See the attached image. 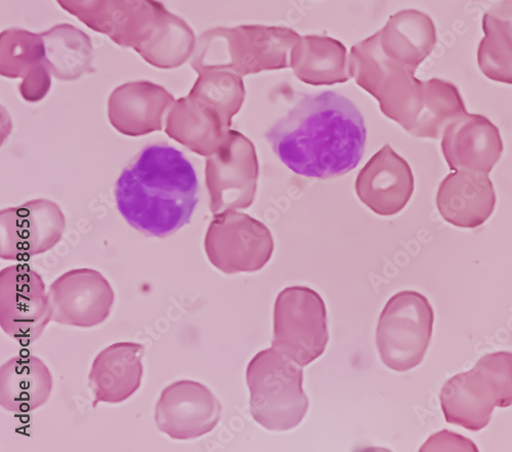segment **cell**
Instances as JSON below:
<instances>
[{
    "label": "cell",
    "mask_w": 512,
    "mask_h": 452,
    "mask_svg": "<svg viewBox=\"0 0 512 452\" xmlns=\"http://www.w3.org/2000/svg\"><path fill=\"white\" fill-rule=\"evenodd\" d=\"M266 139L285 166L298 176L330 179L355 170L367 139L364 118L343 95H309L267 132Z\"/></svg>",
    "instance_id": "6da1fadb"
},
{
    "label": "cell",
    "mask_w": 512,
    "mask_h": 452,
    "mask_svg": "<svg viewBox=\"0 0 512 452\" xmlns=\"http://www.w3.org/2000/svg\"><path fill=\"white\" fill-rule=\"evenodd\" d=\"M199 183L191 162L175 147H146L115 185L119 213L134 229L165 237L188 225L198 203Z\"/></svg>",
    "instance_id": "7a4b0ae2"
},
{
    "label": "cell",
    "mask_w": 512,
    "mask_h": 452,
    "mask_svg": "<svg viewBox=\"0 0 512 452\" xmlns=\"http://www.w3.org/2000/svg\"><path fill=\"white\" fill-rule=\"evenodd\" d=\"M303 366L273 347L256 354L246 372L250 413L270 431H288L300 425L309 409Z\"/></svg>",
    "instance_id": "3957f363"
},
{
    "label": "cell",
    "mask_w": 512,
    "mask_h": 452,
    "mask_svg": "<svg viewBox=\"0 0 512 452\" xmlns=\"http://www.w3.org/2000/svg\"><path fill=\"white\" fill-rule=\"evenodd\" d=\"M413 71L398 73L393 93L380 102L381 109L412 136L439 139L453 120L467 113L464 102L451 82L438 78L421 82Z\"/></svg>",
    "instance_id": "277c9868"
},
{
    "label": "cell",
    "mask_w": 512,
    "mask_h": 452,
    "mask_svg": "<svg viewBox=\"0 0 512 452\" xmlns=\"http://www.w3.org/2000/svg\"><path fill=\"white\" fill-rule=\"evenodd\" d=\"M435 314L428 299L406 291L395 295L382 310L376 345L384 365L404 373L418 366L433 336Z\"/></svg>",
    "instance_id": "5b68a950"
},
{
    "label": "cell",
    "mask_w": 512,
    "mask_h": 452,
    "mask_svg": "<svg viewBox=\"0 0 512 452\" xmlns=\"http://www.w3.org/2000/svg\"><path fill=\"white\" fill-rule=\"evenodd\" d=\"M329 341L326 307L306 286H291L275 303L272 347L301 366L318 359Z\"/></svg>",
    "instance_id": "8992f818"
},
{
    "label": "cell",
    "mask_w": 512,
    "mask_h": 452,
    "mask_svg": "<svg viewBox=\"0 0 512 452\" xmlns=\"http://www.w3.org/2000/svg\"><path fill=\"white\" fill-rule=\"evenodd\" d=\"M204 249L209 262L225 274L262 270L271 260L275 244L262 222L237 211L213 215Z\"/></svg>",
    "instance_id": "52a82bcc"
},
{
    "label": "cell",
    "mask_w": 512,
    "mask_h": 452,
    "mask_svg": "<svg viewBox=\"0 0 512 452\" xmlns=\"http://www.w3.org/2000/svg\"><path fill=\"white\" fill-rule=\"evenodd\" d=\"M259 175L260 163L254 144L231 130L221 147L206 157L210 212L217 215L250 208L258 190Z\"/></svg>",
    "instance_id": "ba28073f"
},
{
    "label": "cell",
    "mask_w": 512,
    "mask_h": 452,
    "mask_svg": "<svg viewBox=\"0 0 512 452\" xmlns=\"http://www.w3.org/2000/svg\"><path fill=\"white\" fill-rule=\"evenodd\" d=\"M53 321L49 295L41 276L27 264L0 271V326L22 346L44 334Z\"/></svg>",
    "instance_id": "9c48e42d"
},
{
    "label": "cell",
    "mask_w": 512,
    "mask_h": 452,
    "mask_svg": "<svg viewBox=\"0 0 512 452\" xmlns=\"http://www.w3.org/2000/svg\"><path fill=\"white\" fill-rule=\"evenodd\" d=\"M65 216L49 199H35L0 212V258L27 261L55 248L63 237Z\"/></svg>",
    "instance_id": "30bf717a"
},
{
    "label": "cell",
    "mask_w": 512,
    "mask_h": 452,
    "mask_svg": "<svg viewBox=\"0 0 512 452\" xmlns=\"http://www.w3.org/2000/svg\"><path fill=\"white\" fill-rule=\"evenodd\" d=\"M53 321L79 328H92L110 316L115 300L109 281L97 270L75 269L50 286Z\"/></svg>",
    "instance_id": "8fae6325"
},
{
    "label": "cell",
    "mask_w": 512,
    "mask_h": 452,
    "mask_svg": "<svg viewBox=\"0 0 512 452\" xmlns=\"http://www.w3.org/2000/svg\"><path fill=\"white\" fill-rule=\"evenodd\" d=\"M223 406L205 385L179 381L166 387L155 406L158 430L175 440H192L215 429Z\"/></svg>",
    "instance_id": "7c38bea8"
},
{
    "label": "cell",
    "mask_w": 512,
    "mask_h": 452,
    "mask_svg": "<svg viewBox=\"0 0 512 452\" xmlns=\"http://www.w3.org/2000/svg\"><path fill=\"white\" fill-rule=\"evenodd\" d=\"M355 187L360 200L373 213L391 217L406 208L415 182L409 163L387 144L361 170Z\"/></svg>",
    "instance_id": "4fadbf2b"
},
{
    "label": "cell",
    "mask_w": 512,
    "mask_h": 452,
    "mask_svg": "<svg viewBox=\"0 0 512 452\" xmlns=\"http://www.w3.org/2000/svg\"><path fill=\"white\" fill-rule=\"evenodd\" d=\"M442 151L451 171L489 175L503 152L498 128L487 117L464 114L443 133Z\"/></svg>",
    "instance_id": "5bb4252c"
},
{
    "label": "cell",
    "mask_w": 512,
    "mask_h": 452,
    "mask_svg": "<svg viewBox=\"0 0 512 452\" xmlns=\"http://www.w3.org/2000/svg\"><path fill=\"white\" fill-rule=\"evenodd\" d=\"M175 103L172 95L151 82H132L111 95L109 120L124 136H147L162 131L164 115Z\"/></svg>",
    "instance_id": "9a60e30c"
},
{
    "label": "cell",
    "mask_w": 512,
    "mask_h": 452,
    "mask_svg": "<svg viewBox=\"0 0 512 452\" xmlns=\"http://www.w3.org/2000/svg\"><path fill=\"white\" fill-rule=\"evenodd\" d=\"M440 400L447 423L474 432L486 428L500 407L497 388L478 366L447 381Z\"/></svg>",
    "instance_id": "2e32d148"
},
{
    "label": "cell",
    "mask_w": 512,
    "mask_h": 452,
    "mask_svg": "<svg viewBox=\"0 0 512 452\" xmlns=\"http://www.w3.org/2000/svg\"><path fill=\"white\" fill-rule=\"evenodd\" d=\"M145 347L137 343H116L95 358L89 385L98 403L118 404L140 389L144 376Z\"/></svg>",
    "instance_id": "e0dca14e"
},
{
    "label": "cell",
    "mask_w": 512,
    "mask_h": 452,
    "mask_svg": "<svg viewBox=\"0 0 512 452\" xmlns=\"http://www.w3.org/2000/svg\"><path fill=\"white\" fill-rule=\"evenodd\" d=\"M496 193L489 175L455 172L438 190L437 207L443 219L459 228L485 224L494 212Z\"/></svg>",
    "instance_id": "ac0fdd59"
},
{
    "label": "cell",
    "mask_w": 512,
    "mask_h": 452,
    "mask_svg": "<svg viewBox=\"0 0 512 452\" xmlns=\"http://www.w3.org/2000/svg\"><path fill=\"white\" fill-rule=\"evenodd\" d=\"M231 127L211 106L191 96L170 108L165 133L192 152L208 157L227 140Z\"/></svg>",
    "instance_id": "d6986e66"
},
{
    "label": "cell",
    "mask_w": 512,
    "mask_h": 452,
    "mask_svg": "<svg viewBox=\"0 0 512 452\" xmlns=\"http://www.w3.org/2000/svg\"><path fill=\"white\" fill-rule=\"evenodd\" d=\"M53 387L49 367L35 356L14 357L0 367V405L8 412H33L48 402Z\"/></svg>",
    "instance_id": "ffe728a7"
},
{
    "label": "cell",
    "mask_w": 512,
    "mask_h": 452,
    "mask_svg": "<svg viewBox=\"0 0 512 452\" xmlns=\"http://www.w3.org/2000/svg\"><path fill=\"white\" fill-rule=\"evenodd\" d=\"M485 37L479 47L478 62L491 80L512 85V0L486 13Z\"/></svg>",
    "instance_id": "44dd1931"
},
{
    "label": "cell",
    "mask_w": 512,
    "mask_h": 452,
    "mask_svg": "<svg viewBox=\"0 0 512 452\" xmlns=\"http://www.w3.org/2000/svg\"><path fill=\"white\" fill-rule=\"evenodd\" d=\"M190 96L215 108L231 127L232 118L242 105L244 92L240 78L209 70L201 72Z\"/></svg>",
    "instance_id": "7402d4cb"
},
{
    "label": "cell",
    "mask_w": 512,
    "mask_h": 452,
    "mask_svg": "<svg viewBox=\"0 0 512 452\" xmlns=\"http://www.w3.org/2000/svg\"><path fill=\"white\" fill-rule=\"evenodd\" d=\"M51 87V78L45 66L38 65L25 75L20 91L25 100L37 102L44 98Z\"/></svg>",
    "instance_id": "603a6c76"
},
{
    "label": "cell",
    "mask_w": 512,
    "mask_h": 452,
    "mask_svg": "<svg viewBox=\"0 0 512 452\" xmlns=\"http://www.w3.org/2000/svg\"><path fill=\"white\" fill-rule=\"evenodd\" d=\"M420 450L478 451L479 449L472 440L444 430L432 436Z\"/></svg>",
    "instance_id": "cb8c5ba5"
}]
</instances>
